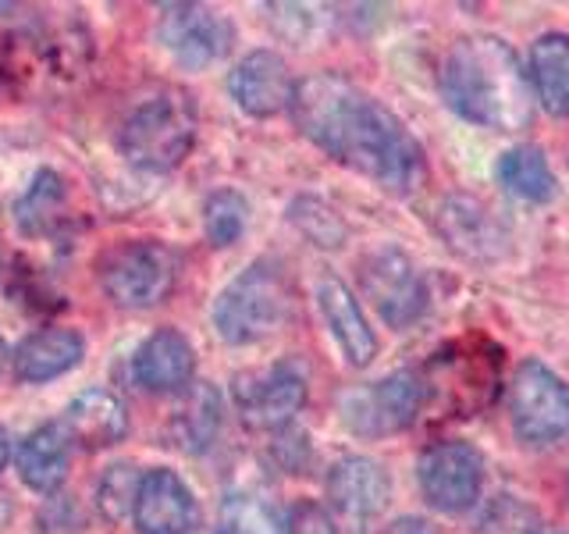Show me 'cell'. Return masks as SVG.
Returning <instances> with one entry per match:
<instances>
[{
    "label": "cell",
    "instance_id": "cell-1",
    "mask_svg": "<svg viewBox=\"0 0 569 534\" xmlns=\"http://www.w3.org/2000/svg\"><path fill=\"white\" fill-rule=\"evenodd\" d=\"M292 118L313 147L391 196L427 182V154L406 121L342 71H317L296 82Z\"/></svg>",
    "mask_w": 569,
    "mask_h": 534
},
{
    "label": "cell",
    "instance_id": "cell-2",
    "mask_svg": "<svg viewBox=\"0 0 569 534\" xmlns=\"http://www.w3.org/2000/svg\"><path fill=\"white\" fill-rule=\"evenodd\" d=\"M441 97L452 111L491 132H523L533 121L527 68L502 36H462L441 61Z\"/></svg>",
    "mask_w": 569,
    "mask_h": 534
},
{
    "label": "cell",
    "instance_id": "cell-3",
    "mask_svg": "<svg viewBox=\"0 0 569 534\" xmlns=\"http://www.w3.org/2000/svg\"><path fill=\"white\" fill-rule=\"evenodd\" d=\"M200 115L192 93L178 86H164L142 97L118 129V150L132 168L171 171L189 157Z\"/></svg>",
    "mask_w": 569,
    "mask_h": 534
},
{
    "label": "cell",
    "instance_id": "cell-4",
    "mask_svg": "<svg viewBox=\"0 0 569 534\" xmlns=\"http://www.w3.org/2000/svg\"><path fill=\"white\" fill-rule=\"evenodd\" d=\"M292 317V281L274 260H253L213 303V328L231 346H249L274 335Z\"/></svg>",
    "mask_w": 569,
    "mask_h": 534
},
{
    "label": "cell",
    "instance_id": "cell-5",
    "mask_svg": "<svg viewBox=\"0 0 569 534\" xmlns=\"http://www.w3.org/2000/svg\"><path fill=\"white\" fill-rule=\"evenodd\" d=\"M506 409L527 449H556L569 438V385L541 360H520L509 378Z\"/></svg>",
    "mask_w": 569,
    "mask_h": 534
},
{
    "label": "cell",
    "instance_id": "cell-6",
    "mask_svg": "<svg viewBox=\"0 0 569 534\" xmlns=\"http://www.w3.org/2000/svg\"><path fill=\"white\" fill-rule=\"evenodd\" d=\"M178 278V254L168 243L132 239L118 243L100 257V285L118 307L150 310L164 303Z\"/></svg>",
    "mask_w": 569,
    "mask_h": 534
},
{
    "label": "cell",
    "instance_id": "cell-7",
    "mask_svg": "<svg viewBox=\"0 0 569 534\" xmlns=\"http://www.w3.org/2000/svg\"><path fill=\"white\" fill-rule=\"evenodd\" d=\"M485 456L462 438H445L427 445L417 459V481L427 506L438 513H467L485 492Z\"/></svg>",
    "mask_w": 569,
    "mask_h": 534
},
{
    "label": "cell",
    "instance_id": "cell-8",
    "mask_svg": "<svg viewBox=\"0 0 569 534\" xmlns=\"http://www.w3.org/2000/svg\"><path fill=\"white\" fill-rule=\"evenodd\" d=\"M427 399V385L420 374L413 370H396L388 378L352 388L342 399V421L349 424V432L381 438L406 432L409 424L420 417Z\"/></svg>",
    "mask_w": 569,
    "mask_h": 534
},
{
    "label": "cell",
    "instance_id": "cell-9",
    "mask_svg": "<svg viewBox=\"0 0 569 534\" xmlns=\"http://www.w3.org/2000/svg\"><path fill=\"white\" fill-rule=\"evenodd\" d=\"M307 370L296 360H281L263 370L236 378V406L246 427L253 432H281L307 406Z\"/></svg>",
    "mask_w": 569,
    "mask_h": 534
},
{
    "label": "cell",
    "instance_id": "cell-10",
    "mask_svg": "<svg viewBox=\"0 0 569 534\" xmlns=\"http://www.w3.org/2000/svg\"><path fill=\"white\" fill-rule=\"evenodd\" d=\"M360 285L388 328L402 332L427 314V299H431L427 296V281L420 278L413 260L396 246H385L363 260Z\"/></svg>",
    "mask_w": 569,
    "mask_h": 534
},
{
    "label": "cell",
    "instance_id": "cell-11",
    "mask_svg": "<svg viewBox=\"0 0 569 534\" xmlns=\"http://www.w3.org/2000/svg\"><path fill=\"white\" fill-rule=\"evenodd\" d=\"M441 243L470 264H498L509 257V231L495 214L467 192H449L435 210Z\"/></svg>",
    "mask_w": 569,
    "mask_h": 534
},
{
    "label": "cell",
    "instance_id": "cell-12",
    "mask_svg": "<svg viewBox=\"0 0 569 534\" xmlns=\"http://www.w3.org/2000/svg\"><path fill=\"white\" fill-rule=\"evenodd\" d=\"M157 36L171 50V58L186 68L221 61L231 47L228 18L203 4H164L157 18Z\"/></svg>",
    "mask_w": 569,
    "mask_h": 534
},
{
    "label": "cell",
    "instance_id": "cell-13",
    "mask_svg": "<svg viewBox=\"0 0 569 534\" xmlns=\"http://www.w3.org/2000/svg\"><path fill=\"white\" fill-rule=\"evenodd\" d=\"M132 521L139 534H192L200 524V506H196V495L182 477L157 467L139 481Z\"/></svg>",
    "mask_w": 569,
    "mask_h": 534
},
{
    "label": "cell",
    "instance_id": "cell-14",
    "mask_svg": "<svg viewBox=\"0 0 569 534\" xmlns=\"http://www.w3.org/2000/svg\"><path fill=\"white\" fill-rule=\"evenodd\" d=\"M228 93L246 115L253 118H271L281 115L284 107H292L296 79L281 53L274 50H253L236 65L228 76Z\"/></svg>",
    "mask_w": 569,
    "mask_h": 534
},
{
    "label": "cell",
    "instance_id": "cell-15",
    "mask_svg": "<svg viewBox=\"0 0 569 534\" xmlns=\"http://www.w3.org/2000/svg\"><path fill=\"white\" fill-rule=\"evenodd\" d=\"M317 307L325 314V325L335 335L338 349L352 367H370L378 356V335H373L370 320L360 307V299L352 296V289L342 278H320L317 285Z\"/></svg>",
    "mask_w": 569,
    "mask_h": 534
},
{
    "label": "cell",
    "instance_id": "cell-16",
    "mask_svg": "<svg viewBox=\"0 0 569 534\" xmlns=\"http://www.w3.org/2000/svg\"><path fill=\"white\" fill-rule=\"evenodd\" d=\"M328 498L349 521H370L385 513L391 498V477L378 459L370 456H342L328 471Z\"/></svg>",
    "mask_w": 569,
    "mask_h": 534
},
{
    "label": "cell",
    "instance_id": "cell-17",
    "mask_svg": "<svg viewBox=\"0 0 569 534\" xmlns=\"http://www.w3.org/2000/svg\"><path fill=\"white\" fill-rule=\"evenodd\" d=\"M132 374L147 392H182L192 385L196 353L189 338L174 328L153 332L132 356Z\"/></svg>",
    "mask_w": 569,
    "mask_h": 534
},
{
    "label": "cell",
    "instance_id": "cell-18",
    "mask_svg": "<svg viewBox=\"0 0 569 534\" xmlns=\"http://www.w3.org/2000/svg\"><path fill=\"white\" fill-rule=\"evenodd\" d=\"M530 93L551 118H569V32H541L527 53Z\"/></svg>",
    "mask_w": 569,
    "mask_h": 534
},
{
    "label": "cell",
    "instance_id": "cell-19",
    "mask_svg": "<svg viewBox=\"0 0 569 534\" xmlns=\"http://www.w3.org/2000/svg\"><path fill=\"white\" fill-rule=\"evenodd\" d=\"M129 432V414L124 403L107 388H86L82 396L71 399L64 414L68 442H79L82 449H107Z\"/></svg>",
    "mask_w": 569,
    "mask_h": 534
},
{
    "label": "cell",
    "instance_id": "cell-20",
    "mask_svg": "<svg viewBox=\"0 0 569 534\" xmlns=\"http://www.w3.org/2000/svg\"><path fill=\"white\" fill-rule=\"evenodd\" d=\"M82 353H86V338L76 328H40L18 346L14 378L26 385L61 378L71 367H79Z\"/></svg>",
    "mask_w": 569,
    "mask_h": 534
},
{
    "label": "cell",
    "instance_id": "cell-21",
    "mask_svg": "<svg viewBox=\"0 0 569 534\" xmlns=\"http://www.w3.org/2000/svg\"><path fill=\"white\" fill-rule=\"evenodd\" d=\"M68 456H71V442L64 435V427L58 424L36 427L18 445V474H22V481L32 492L53 495L68 477Z\"/></svg>",
    "mask_w": 569,
    "mask_h": 534
},
{
    "label": "cell",
    "instance_id": "cell-22",
    "mask_svg": "<svg viewBox=\"0 0 569 534\" xmlns=\"http://www.w3.org/2000/svg\"><path fill=\"white\" fill-rule=\"evenodd\" d=\"M495 175L516 200L533 204V207L551 204L559 192L556 168H551L548 154L541 147H533V142H516V147H509L502 157H498Z\"/></svg>",
    "mask_w": 569,
    "mask_h": 534
},
{
    "label": "cell",
    "instance_id": "cell-23",
    "mask_svg": "<svg viewBox=\"0 0 569 534\" xmlns=\"http://www.w3.org/2000/svg\"><path fill=\"white\" fill-rule=\"evenodd\" d=\"M221 427V396L207 382L182 388V399L171 409V442L182 453H207Z\"/></svg>",
    "mask_w": 569,
    "mask_h": 534
},
{
    "label": "cell",
    "instance_id": "cell-24",
    "mask_svg": "<svg viewBox=\"0 0 569 534\" xmlns=\"http://www.w3.org/2000/svg\"><path fill=\"white\" fill-rule=\"evenodd\" d=\"M64 178L58 171H40L29 189L14 200V221L26 236H53L64 221Z\"/></svg>",
    "mask_w": 569,
    "mask_h": 534
},
{
    "label": "cell",
    "instance_id": "cell-25",
    "mask_svg": "<svg viewBox=\"0 0 569 534\" xmlns=\"http://www.w3.org/2000/svg\"><path fill=\"white\" fill-rule=\"evenodd\" d=\"M218 534H284V521L271 498L236 492L224 498Z\"/></svg>",
    "mask_w": 569,
    "mask_h": 534
},
{
    "label": "cell",
    "instance_id": "cell-26",
    "mask_svg": "<svg viewBox=\"0 0 569 534\" xmlns=\"http://www.w3.org/2000/svg\"><path fill=\"white\" fill-rule=\"evenodd\" d=\"M249 221V204L236 189H218L203 204V228L210 246H236Z\"/></svg>",
    "mask_w": 569,
    "mask_h": 534
},
{
    "label": "cell",
    "instance_id": "cell-27",
    "mask_svg": "<svg viewBox=\"0 0 569 534\" xmlns=\"http://www.w3.org/2000/svg\"><path fill=\"white\" fill-rule=\"evenodd\" d=\"M139 481H142V474L132 467V463H114V467L100 477L97 506H100V516H103L107 524L132 521L136 498H139Z\"/></svg>",
    "mask_w": 569,
    "mask_h": 534
},
{
    "label": "cell",
    "instance_id": "cell-28",
    "mask_svg": "<svg viewBox=\"0 0 569 534\" xmlns=\"http://www.w3.org/2000/svg\"><path fill=\"white\" fill-rule=\"evenodd\" d=\"M292 221L299 225L302 236L313 239L317 246H325V249H338L346 243V221L338 218L328 204L310 200V196L292 207Z\"/></svg>",
    "mask_w": 569,
    "mask_h": 534
},
{
    "label": "cell",
    "instance_id": "cell-29",
    "mask_svg": "<svg viewBox=\"0 0 569 534\" xmlns=\"http://www.w3.org/2000/svg\"><path fill=\"white\" fill-rule=\"evenodd\" d=\"M284 534H338L331 513L320 503H296L289 521H284Z\"/></svg>",
    "mask_w": 569,
    "mask_h": 534
},
{
    "label": "cell",
    "instance_id": "cell-30",
    "mask_svg": "<svg viewBox=\"0 0 569 534\" xmlns=\"http://www.w3.org/2000/svg\"><path fill=\"white\" fill-rule=\"evenodd\" d=\"M373 534H438V531L431 521H423V516H396V521H388Z\"/></svg>",
    "mask_w": 569,
    "mask_h": 534
},
{
    "label": "cell",
    "instance_id": "cell-31",
    "mask_svg": "<svg viewBox=\"0 0 569 534\" xmlns=\"http://www.w3.org/2000/svg\"><path fill=\"white\" fill-rule=\"evenodd\" d=\"M8 459H11V438H8L4 427H0V471L8 467Z\"/></svg>",
    "mask_w": 569,
    "mask_h": 534
},
{
    "label": "cell",
    "instance_id": "cell-32",
    "mask_svg": "<svg viewBox=\"0 0 569 534\" xmlns=\"http://www.w3.org/2000/svg\"><path fill=\"white\" fill-rule=\"evenodd\" d=\"M8 367V346H4V338H0V374H4Z\"/></svg>",
    "mask_w": 569,
    "mask_h": 534
}]
</instances>
